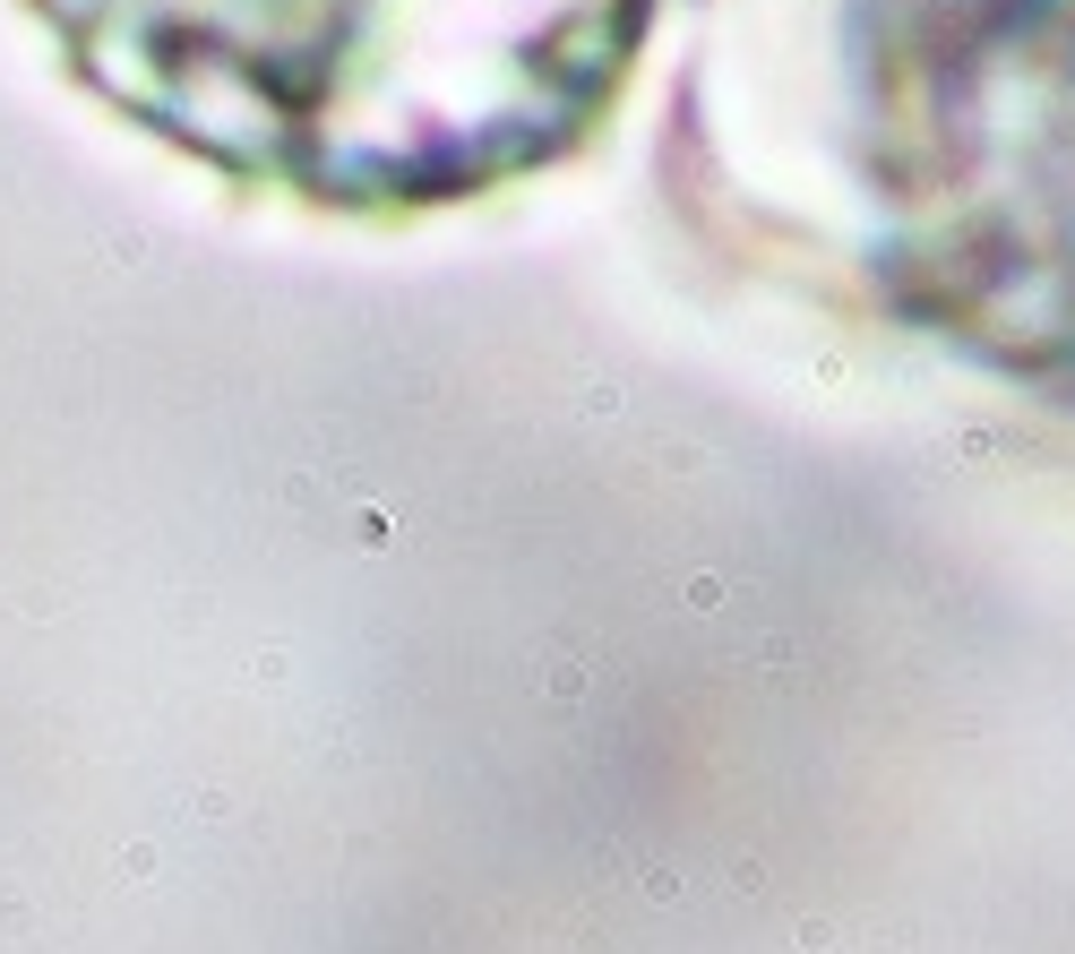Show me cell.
Segmentation results:
<instances>
[{
    "label": "cell",
    "instance_id": "1",
    "mask_svg": "<svg viewBox=\"0 0 1075 954\" xmlns=\"http://www.w3.org/2000/svg\"><path fill=\"white\" fill-rule=\"evenodd\" d=\"M104 104L344 215L491 198L568 164L663 0H35Z\"/></svg>",
    "mask_w": 1075,
    "mask_h": 954
},
{
    "label": "cell",
    "instance_id": "2",
    "mask_svg": "<svg viewBox=\"0 0 1075 954\" xmlns=\"http://www.w3.org/2000/svg\"><path fill=\"white\" fill-rule=\"evenodd\" d=\"M817 69V241L1075 404V0H826Z\"/></svg>",
    "mask_w": 1075,
    "mask_h": 954
}]
</instances>
